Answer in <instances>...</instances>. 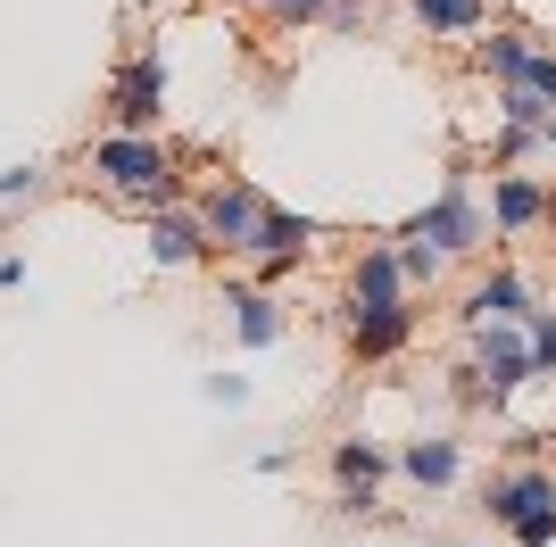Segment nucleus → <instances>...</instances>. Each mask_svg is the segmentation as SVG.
Wrapping results in <instances>:
<instances>
[{"instance_id": "obj_12", "label": "nucleus", "mask_w": 556, "mask_h": 547, "mask_svg": "<svg viewBox=\"0 0 556 547\" xmlns=\"http://www.w3.org/2000/svg\"><path fill=\"white\" fill-rule=\"evenodd\" d=\"M399 473L416 481V489H432V498H441V489H457V481H465V440H448V432H416L407 448H399Z\"/></svg>"}, {"instance_id": "obj_2", "label": "nucleus", "mask_w": 556, "mask_h": 547, "mask_svg": "<svg viewBox=\"0 0 556 547\" xmlns=\"http://www.w3.org/2000/svg\"><path fill=\"white\" fill-rule=\"evenodd\" d=\"M482 514L507 531L515 547H556V473H548V465L490 473L482 481Z\"/></svg>"}, {"instance_id": "obj_16", "label": "nucleus", "mask_w": 556, "mask_h": 547, "mask_svg": "<svg viewBox=\"0 0 556 547\" xmlns=\"http://www.w3.org/2000/svg\"><path fill=\"white\" fill-rule=\"evenodd\" d=\"M407 17L432 34V42H457V34H482L490 0H407Z\"/></svg>"}, {"instance_id": "obj_19", "label": "nucleus", "mask_w": 556, "mask_h": 547, "mask_svg": "<svg viewBox=\"0 0 556 547\" xmlns=\"http://www.w3.org/2000/svg\"><path fill=\"white\" fill-rule=\"evenodd\" d=\"M391 241H399V232H391ZM441 266H448V257L432 250V241H399V274H407V291H432Z\"/></svg>"}, {"instance_id": "obj_10", "label": "nucleus", "mask_w": 556, "mask_h": 547, "mask_svg": "<svg viewBox=\"0 0 556 547\" xmlns=\"http://www.w3.org/2000/svg\"><path fill=\"white\" fill-rule=\"evenodd\" d=\"M307 250H316V225H307V216H291V207H266V225H257L250 266H257V282H282V274L300 266Z\"/></svg>"}, {"instance_id": "obj_18", "label": "nucleus", "mask_w": 556, "mask_h": 547, "mask_svg": "<svg viewBox=\"0 0 556 547\" xmlns=\"http://www.w3.org/2000/svg\"><path fill=\"white\" fill-rule=\"evenodd\" d=\"M548 100H540L532 84H498V125H523V133H548Z\"/></svg>"}, {"instance_id": "obj_14", "label": "nucleus", "mask_w": 556, "mask_h": 547, "mask_svg": "<svg viewBox=\"0 0 556 547\" xmlns=\"http://www.w3.org/2000/svg\"><path fill=\"white\" fill-rule=\"evenodd\" d=\"M540 42H548V34H532V25H490V42H473V75H490V84H523V67H532Z\"/></svg>"}, {"instance_id": "obj_20", "label": "nucleus", "mask_w": 556, "mask_h": 547, "mask_svg": "<svg viewBox=\"0 0 556 547\" xmlns=\"http://www.w3.org/2000/svg\"><path fill=\"white\" fill-rule=\"evenodd\" d=\"M523 158H540V133H523V125H498V133H490V175H498V166H523Z\"/></svg>"}, {"instance_id": "obj_9", "label": "nucleus", "mask_w": 556, "mask_h": 547, "mask_svg": "<svg viewBox=\"0 0 556 547\" xmlns=\"http://www.w3.org/2000/svg\"><path fill=\"white\" fill-rule=\"evenodd\" d=\"M490 225L507 232V241L540 232V225H548V182L523 175V166H498V175H490Z\"/></svg>"}, {"instance_id": "obj_4", "label": "nucleus", "mask_w": 556, "mask_h": 547, "mask_svg": "<svg viewBox=\"0 0 556 547\" xmlns=\"http://www.w3.org/2000/svg\"><path fill=\"white\" fill-rule=\"evenodd\" d=\"M200 225H208V250L216 257H250L257 250V225H266V200H257V182L225 175L200 191Z\"/></svg>"}, {"instance_id": "obj_15", "label": "nucleus", "mask_w": 556, "mask_h": 547, "mask_svg": "<svg viewBox=\"0 0 556 547\" xmlns=\"http://www.w3.org/2000/svg\"><path fill=\"white\" fill-rule=\"evenodd\" d=\"M225 307H232V332H241V348H282L291 316H282L266 291H225Z\"/></svg>"}, {"instance_id": "obj_11", "label": "nucleus", "mask_w": 556, "mask_h": 547, "mask_svg": "<svg viewBox=\"0 0 556 547\" xmlns=\"http://www.w3.org/2000/svg\"><path fill=\"white\" fill-rule=\"evenodd\" d=\"M349 348H357V365H382L399 357V348L416 341V298H399V307H374V316H341Z\"/></svg>"}, {"instance_id": "obj_22", "label": "nucleus", "mask_w": 556, "mask_h": 547, "mask_svg": "<svg viewBox=\"0 0 556 547\" xmlns=\"http://www.w3.org/2000/svg\"><path fill=\"white\" fill-rule=\"evenodd\" d=\"M523 332H532V365H540V382H556V307H540Z\"/></svg>"}, {"instance_id": "obj_17", "label": "nucleus", "mask_w": 556, "mask_h": 547, "mask_svg": "<svg viewBox=\"0 0 556 547\" xmlns=\"http://www.w3.org/2000/svg\"><path fill=\"white\" fill-rule=\"evenodd\" d=\"M391 465H399V456L382 448V440H357V432L332 440V481H341V489H374V481L391 473Z\"/></svg>"}, {"instance_id": "obj_26", "label": "nucleus", "mask_w": 556, "mask_h": 547, "mask_svg": "<svg viewBox=\"0 0 556 547\" xmlns=\"http://www.w3.org/2000/svg\"><path fill=\"white\" fill-rule=\"evenodd\" d=\"M357 17H366V0H325V25H341V34H357Z\"/></svg>"}, {"instance_id": "obj_3", "label": "nucleus", "mask_w": 556, "mask_h": 547, "mask_svg": "<svg viewBox=\"0 0 556 547\" xmlns=\"http://www.w3.org/2000/svg\"><path fill=\"white\" fill-rule=\"evenodd\" d=\"M399 241H432L441 257H473V250L490 241V207L473 200V182H465V175H448L441 191H432V200L399 225Z\"/></svg>"}, {"instance_id": "obj_27", "label": "nucleus", "mask_w": 556, "mask_h": 547, "mask_svg": "<svg viewBox=\"0 0 556 547\" xmlns=\"http://www.w3.org/2000/svg\"><path fill=\"white\" fill-rule=\"evenodd\" d=\"M25 282V257H0V291H17Z\"/></svg>"}, {"instance_id": "obj_7", "label": "nucleus", "mask_w": 556, "mask_h": 547, "mask_svg": "<svg viewBox=\"0 0 556 547\" xmlns=\"http://www.w3.org/2000/svg\"><path fill=\"white\" fill-rule=\"evenodd\" d=\"M532 316H540V291H532L515 266L473 274V282H465V298H457V323H465V332H473V323H532Z\"/></svg>"}, {"instance_id": "obj_24", "label": "nucleus", "mask_w": 556, "mask_h": 547, "mask_svg": "<svg viewBox=\"0 0 556 547\" xmlns=\"http://www.w3.org/2000/svg\"><path fill=\"white\" fill-rule=\"evenodd\" d=\"M200 398H208V407H250V382H241V373H208Z\"/></svg>"}, {"instance_id": "obj_8", "label": "nucleus", "mask_w": 556, "mask_h": 547, "mask_svg": "<svg viewBox=\"0 0 556 547\" xmlns=\"http://www.w3.org/2000/svg\"><path fill=\"white\" fill-rule=\"evenodd\" d=\"M407 291V274H399V241H366L357 266H349V291H341V316H374V307H399Z\"/></svg>"}, {"instance_id": "obj_13", "label": "nucleus", "mask_w": 556, "mask_h": 547, "mask_svg": "<svg viewBox=\"0 0 556 547\" xmlns=\"http://www.w3.org/2000/svg\"><path fill=\"white\" fill-rule=\"evenodd\" d=\"M150 257H159V266H200V257H216L200 207H184V200L159 207V216H150Z\"/></svg>"}, {"instance_id": "obj_25", "label": "nucleus", "mask_w": 556, "mask_h": 547, "mask_svg": "<svg viewBox=\"0 0 556 547\" xmlns=\"http://www.w3.org/2000/svg\"><path fill=\"white\" fill-rule=\"evenodd\" d=\"M266 9H275V25H291V34H300V25H325V0H266Z\"/></svg>"}, {"instance_id": "obj_23", "label": "nucleus", "mask_w": 556, "mask_h": 547, "mask_svg": "<svg viewBox=\"0 0 556 547\" xmlns=\"http://www.w3.org/2000/svg\"><path fill=\"white\" fill-rule=\"evenodd\" d=\"M523 84H532L540 100L556 109V42H540V50H532V67H523Z\"/></svg>"}, {"instance_id": "obj_28", "label": "nucleus", "mask_w": 556, "mask_h": 547, "mask_svg": "<svg viewBox=\"0 0 556 547\" xmlns=\"http://www.w3.org/2000/svg\"><path fill=\"white\" fill-rule=\"evenodd\" d=\"M540 150H548V158H556V116H548V133H540Z\"/></svg>"}, {"instance_id": "obj_5", "label": "nucleus", "mask_w": 556, "mask_h": 547, "mask_svg": "<svg viewBox=\"0 0 556 547\" xmlns=\"http://www.w3.org/2000/svg\"><path fill=\"white\" fill-rule=\"evenodd\" d=\"M109 116H116V133H159V116H166V59L159 50H134L109 75Z\"/></svg>"}, {"instance_id": "obj_1", "label": "nucleus", "mask_w": 556, "mask_h": 547, "mask_svg": "<svg viewBox=\"0 0 556 547\" xmlns=\"http://www.w3.org/2000/svg\"><path fill=\"white\" fill-rule=\"evenodd\" d=\"M92 175L116 207H141V216H159V207L184 200V166L166 150L159 133H100L92 141Z\"/></svg>"}, {"instance_id": "obj_29", "label": "nucleus", "mask_w": 556, "mask_h": 547, "mask_svg": "<svg viewBox=\"0 0 556 547\" xmlns=\"http://www.w3.org/2000/svg\"><path fill=\"white\" fill-rule=\"evenodd\" d=\"M548 232H556V191H548Z\"/></svg>"}, {"instance_id": "obj_21", "label": "nucleus", "mask_w": 556, "mask_h": 547, "mask_svg": "<svg viewBox=\"0 0 556 547\" xmlns=\"http://www.w3.org/2000/svg\"><path fill=\"white\" fill-rule=\"evenodd\" d=\"M42 166H34V158H25V166H0V207H25V200H42Z\"/></svg>"}, {"instance_id": "obj_6", "label": "nucleus", "mask_w": 556, "mask_h": 547, "mask_svg": "<svg viewBox=\"0 0 556 547\" xmlns=\"http://www.w3.org/2000/svg\"><path fill=\"white\" fill-rule=\"evenodd\" d=\"M473 365H482V382H490V398H498V407H507L523 382H540L532 332H523V323H473Z\"/></svg>"}]
</instances>
